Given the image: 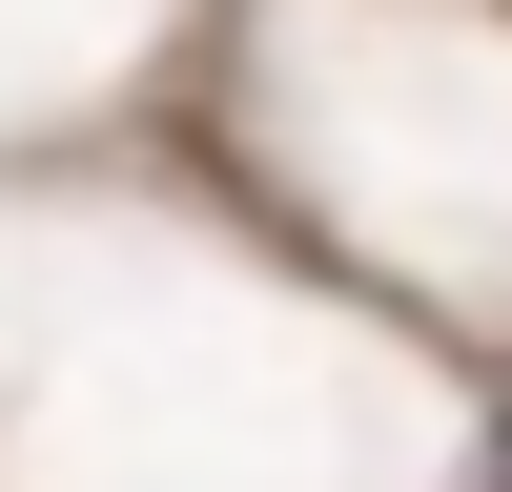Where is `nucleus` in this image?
<instances>
[{
	"label": "nucleus",
	"instance_id": "f257e3e1",
	"mask_svg": "<svg viewBox=\"0 0 512 492\" xmlns=\"http://www.w3.org/2000/svg\"><path fill=\"white\" fill-rule=\"evenodd\" d=\"M492 492H512V451H492Z\"/></svg>",
	"mask_w": 512,
	"mask_h": 492
}]
</instances>
